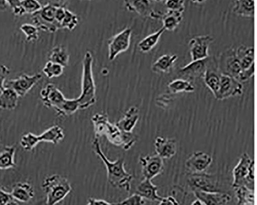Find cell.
<instances>
[{"label": "cell", "mask_w": 257, "mask_h": 205, "mask_svg": "<svg viewBox=\"0 0 257 205\" xmlns=\"http://www.w3.org/2000/svg\"><path fill=\"white\" fill-rule=\"evenodd\" d=\"M91 120L95 137L105 136L113 145L124 150H131L138 140V137L133 132H124L115 124H112L106 114L97 113L93 116Z\"/></svg>", "instance_id": "6da1fadb"}, {"label": "cell", "mask_w": 257, "mask_h": 205, "mask_svg": "<svg viewBox=\"0 0 257 205\" xmlns=\"http://www.w3.org/2000/svg\"><path fill=\"white\" fill-rule=\"evenodd\" d=\"M92 146L94 152L104 164L107 172V179L111 186L131 192L132 182L134 177L125 170L124 160L119 158L112 162L107 158L101 150L98 138L95 136L92 141Z\"/></svg>", "instance_id": "7a4b0ae2"}, {"label": "cell", "mask_w": 257, "mask_h": 205, "mask_svg": "<svg viewBox=\"0 0 257 205\" xmlns=\"http://www.w3.org/2000/svg\"><path fill=\"white\" fill-rule=\"evenodd\" d=\"M93 57L92 53L85 52L82 60L81 92L77 98L79 110L89 108L96 104V86L93 74Z\"/></svg>", "instance_id": "3957f363"}, {"label": "cell", "mask_w": 257, "mask_h": 205, "mask_svg": "<svg viewBox=\"0 0 257 205\" xmlns=\"http://www.w3.org/2000/svg\"><path fill=\"white\" fill-rule=\"evenodd\" d=\"M42 188L46 194L47 205H56L72 191L69 180L57 174L47 176L42 182Z\"/></svg>", "instance_id": "277c9868"}, {"label": "cell", "mask_w": 257, "mask_h": 205, "mask_svg": "<svg viewBox=\"0 0 257 205\" xmlns=\"http://www.w3.org/2000/svg\"><path fill=\"white\" fill-rule=\"evenodd\" d=\"M232 175L233 188L243 186L254 188V162L248 154L245 152L241 155L237 165L233 170Z\"/></svg>", "instance_id": "5b68a950"}, {"label": "cell", "mask_w": 257, "mask_h": 205, "mask_svg": "<svg viewBox=\"0 0 257 205\" xmlns=\"http://www.w3.org/2000/svg\"><path fill=\"white\" fill-rule=\"evenodd\" d=\"M59 3H48L32 15L34 25L39 30L54 33L60 30L55 20V14Z\"/></svg>", "instance_id": "8992f818"}, {"label": "cell", "mask_w": 257, "mask_h": 205, "mask_svg": "<svg viewBox=\"0 0 257 205\" xmlns=\"http://www.w3.org/2000/svg\"><path fill=\"white\" fill-rule=\"evenodd\" d=\"M187 182L191 190L207 192H222L219 188L218 177L216 175L204 173L191 174Z\"/></svg>", "instance_id": "52a82bcc"}, {"label": "cell", "mask_w": 257, "mask_h": 205, "mask_svg": "<svg viewBox=\"0 0 257 205\" xmlns=\"http://www.w3.org/2000/svg\"><path fill=\"white\" fill-rule=\"evenodd\" d=\"M42 78V75L40 73H36L33 75L23 74L17 78L6 81L5 88L14 90L19 97H24Z\"/></svg>", "instance_id": "ba28073f"}, {"label": "cell", "mask_w": 257, "mask_h": 205, "mask_svg": "<svg viewBox=\"0 0 257 205\" xmlns=\"http://www.w3.org/2000/svg\"><path fill=\"white\" fill-rule=\"evenodd\" d=\"M132 32L131 28H125L108 40V58L110 61L114 60L117 56L130 48Z\"/></svg>", "instance_id": "9c48e42d"}, {"label": "cell", "mask_w": 257, "mask_h": 205, "mask_svg": "<svg viewBox=\"0 0 257 205\" xmlns=\"http://www.w3.org/2000/svg\"><path fill=\"white\" fill-rule=\"evenodd\" d=\"M219 68L220 73L229 76L238 80L243 70L235 50L230 48L221 54Z\"/></svg>", "instance_id": "30bf717a"}, {"label": "cell", "mask_w": 257, "mask_h": 205, "mask_svg": "<svg viewBox=\"0 0 257 205\" xmlns=\"http://www.w3.org/2000/svg\"><path fill=\"white\" fill-rule=\"evenodd\" d=\"M139 162L144 178L152 180L162 174L164 170L163 159L157 154L141 156Z\"/></svg>", "instance_id": "8fae6325"}, {"label": "cell", "mask_w": 257, "mask_h": 205, "mask_svg": "<svg viewBox=\"0 0 257 205\" xmlns=\"http://www.w3.org/2000/svg\"><path fill=\"white\" fill-rule=\"evenodd\" d=\"M214 38L209 35L192 38L188 44L192 61L207 58L209 57V48Z\"/></svg>", "instance_id": "7c38bea8"}, {"label": "cell", "mask_w": 257, "mask_h": 205, "mask_svg": "<svg viewBox=\"0 0 257 205\" xmlns=\"http://www.w3.org/2000/svg\"><path fill=\"white\" fill-rule=\"evenodd\" d=\"M41 100L44 106L54 109L57 113L66 100L62 92L52 84H48L40 93Z\"/></svg>", "instance_id": "4fadbf2b"}, {"label": "cell", "mask_w": 257, "mask_h": 205, "mask_svg": "<svg viewBox=\"0 0 257 205\" xmlns=\"http://www.w3.org/2000/svg\"><path fill=\"white\" fill-rule=\"evenodd\" d=\"M220 76V88L216 98L223 100L242 94L243 88L241 82L229 76L221 73Z\"/></svg>", "instance_id": "5bb4252c"}, {"label": "cell", "mask_w": 257, "mask_h": 205, "mask_svg": "<svg viewBox=\"0 0 257 205\" xmlns=\"http://www.w3.org/2000/svg\"><path fill=\"white\" fill-rule=\"evenodd\" d=\"M212 157L207 153L197 152L192 154L185 162L186 168L192 174L202 173L211 165Z\"/></svg>", "instance_id": "9a60e30c"}, {"label": "cell", "mask_w": 257, "mask_h": 205, "mask_svg": "<svg viewBox=\"0 0 257 205\" xmlns=\"http://www.w3.org/2000/svg\"><path fill=\"white\" fill-rule=\"evenodd\" d=\"M155 147L157 154L163 159L171 158L177 152V142L174 138L158 136L155 139Z\"/></svg>", "instance_id": "2e32d148"}, {"label": "cell", "mask_w": 257, "mask_h": 205, "mask_svg": "<svg viewBox=\"0 0 257 205\" xmlns=\"http://www.w3.org/2000/svg\"><path fill=\"white\" fill-rule=\"evenodd\" d=\"M193 192L204 205H225L232 200V197L229 194L223 192L195 191Z\"/></svg>", "instance_id": "e0dca14e"}, {"label": "cell", "mask_w": 257, "mask_h": 205, "mask_svg": "<svg viewBox=\"0 0 257 205\" xmlns=\"http://www.w3.org/2000/svg\"><path fill=\"white\" fill-rule=\"evenodd\" d=\"M139 118V110L136 106H131L125 112L123 118L115 124L121 131L126 133H132L137 126Z\"/></svg>", "instance_id": "ac0fdd59"}, {"label": "cell", "mask_w": 257, "mask_h": 205, "mask_svg": "<svg viewBox=\"0 0 257 205\" xmlns=\"http://www.w3.org/2000/svg\"><path fill=\"white\" fill-rule=\"evenodd\" d=\"M158 186L153 183L152 180L144 178L138 184L135 194L144 199L160 202L163 197L158 194Z\"/></svg>", "instance_id": "d6986e66"}, {"label": "cell", "mask_w": 257, "mask_h": 205, "mask_svg": "<svg viewBox=\"0 0 257 205\" xmlns=\"http://www.w3.org/2000/svg\"><path fill=\"white\" fill-rule=\"evenodd\" d=\"M11 194L15 200L27 203L34 198L35 190L30 184L27 182H19L13 186Z\"/></svg>", "instance_id": "ffe728a7"}, {"label": "cell", "mask_w": 257, "mask_h": 205, "mask_svg": "<svg viewBox=\"0 0 257 205\" xmlns=\"http://www.w3.org/2000/svg\"><path fill=\"white\" fill-rule=\"evenodd\" d=\"M207 58L191 61L190 63L181 68L180 74L183 76L196 78L204 74L206 70Z\"/></svg>", "instance_id": "44dd1931"}, {"label": "cell", "mask_w": 257, "mask_h": 205, "mask_svg": "<svg viewBox=\"0 0 257 205\" xmlns=\"http://www.w3.org/2000/svg\"><path fill=\"white\" fill-rule=\"evenodd\" d=\"M16 148L11 146H0V170H8L16 167L15 156Z\"/></svg>", "instance_id": "7402d4cb"}, {"label": "cell", "mask_w": 257, "mask_h": 205, "mask_svg": "<svg viewBox=\"0 0 257 205\" xmlns=\"http://www.w3.org/2000/svg\"><path fill=\"white\" fill-rule=\"evenodd\" d=\"M178 58L176 54H164L155 62L152 67V71L157 74L168 73L173 68Z\"/></svg>", "instance_id": "603a6c76"}, {"label": "cell", "mask_w": 257, "mask_h": 205, "mask_svg": "<svg viewBox=\"0 0 257 205\" xmlns=\"http://www.w3.org/2000/svg\"><path fill=\"white\" fill-rule=\"evenodd\" d=\"M19 98L14 90L5 88L0 93V109L7 110H15L18 106Z\"/></svg>", "instance_id": "cb8c5ba5"}, {"label": "cell", "mask_w": 257, "mask_h": 205, "mask_svg": "<svg viewBox=\"0 0 257 205\" xmlns=\"http://www.w3.org/2000/svg\"><path fill=\"white\" fill-rule=\"evenodd\" d=\"M153 2L150 1H125L124 6L128 11L136 12L143 16H151Z\"/></svg>", "instance_id": "d4e9b609"}, {"label": "cell", "mask_w": 257, "mask_h": 205, "mask_svg": "<svg viewBox=\"0 0 257 205\" xmlns=\"http://www.w3.org/2000/svg\"><path fill=\"white\" fill-rule=\"evenodd\" d=\"M64 136L63 130L59 126H55L38 136V139L39 142H45L57 145L64 140Z\"/></svg>", "instance_id": "484cf974"}, {"label": "cell", "mask_w": 257, "mask_h": 205, "mask_svg": "<svg viewBox=\"0 0 257 205\" xmlns=\"http://www.w3.org/2000/svg\"><path fill=\"white\" fill-rule=\"evenodd\" d=\"M49 61L58 64L64 68L69 64L70 54L67 48L62 46H58L53 48L49 54Z\"/></svg>", "instance_id": "4316f807"}, {"label": "cell", "mask_w": 257, "mask_h": 205, "mask_svg": "<svg viewBox=\"0 0 257 205\" xmlns=\"http://www.w3.org/2000/svg\"><path fill=\"white\" fill-rule=\"evenodd\" d=\"M242 69L245 70L254 66V48L241 46L235 50Z\"/></svg>", "instance_id": "83f0119b"}, {"label": "cell", "mask_w": 257, "mask_h": 205, "mask_svg": "<svg viewBox=\"0 0 257 205\" xmlns=\"http://www.w3.org/2000/svg\"><path fill=\"white\" fill-rule=\"evenodd\" d=\"M165 30V29L162 28L142 40L138 44L140 50L143 53L151 52L157 45Z\"/></svg>", "instance_id": "f1b7e54d"}, {"label": "cell", "mask_w": 257, "mask_h": 205, "mask_svg": "<svg viewBox=\"0 0 257 205\" xmlns=\"http://www.w3.org/2000/svg\"><path fill=\"white\" fill-rule=\"evenodd\" d=\"M237 205H254V190L246 186L233 188Z\"/></svg>", "instance_id": "f546056e"}, {"label": "cell", "mask_w": 257, "mask_h": 205, "mask_svg": "<svg viewBox=\"0 0 257 205\" xmlns=\"http://www.w3.org/2000/svg\"><path fill=\"white\" fill-rule=\"evenodd\" d=\"M163 28L168 31H175L183 20L182 13L167 10L162 16Z\"/></svg>", "instance_id": "4dcf8cb0"}, {"label": "cell", "mask_w": 257, "mask_h": 205, "mask_svg": "<svg viewBox=\"0 0 257 205\" xmlns=\"http://www.w3.org/2000/svg\"><path fill=\"white\" fill-rule=\"evenodd\" d=\"M220 72L207 69L204 74V80L206 86L216 98L219 92L220 83Z\"/></svg>", "instance_id": "1f68e13d"}, {"label": "cell", "mask_w": 257, "mask_h": 205, "mask_svg": "<svg viewBox=\"0 0 257 205\" xmlns=\"http://www.w3.org/2000/svg\"><path fill=\"white\" fill-rule=\"evenodd\" d=\"M232 12L235 14L243 17L253 18L254 16V2L239 0L234 2Z\"/></svg>", "instance_id": "d6a6232c"}, {"label": "cell", "mask_w": 257, "mask_h": 205, "mask_svg": "<svg viewBox=\"0 0 257 205\" xmlns=\"http://www.w3.org/2000/svg\"><path fill=\"white\" fill-rule=\"evenodd\" d=\"M168 88L170 92L174 94L192 92L195 90V86L189 80L183 78H177L170 82Z\"/></svg>", "instance_id": "836d02e7"}, {"label": "cell", "mask_w": 257, "mask_h": 205, "mask_svg": "<svg viewBox=\"0 0 257 205\" xmlns=\"http://www.w3.org/2000/svg\"><path fill=\"white\" fill-rule=\"evenodd\" d=\"M79 110L77 98L67 99L64 101L57 114L61 116H70Z\"/></svg>", "instance_id": "e575fe53"}, {"label": "cell", "mask_w": 257, "mask_h": 205, "mask_svg": "<svg viewBox=\"0 0 257 205\" xmlns=\"http://www.w3.org/2000/svg\"><path fill=\"white\" fill-rule=\"evenodd\" d=\"M79 22V18L78 16L67 8L65 16L61 24V29L73 30L77 27Z\"/></svg>", "instance_id": "d590c367"}, {"label": "cell", "mask_w": 257, "mask_h": 205, "mask_svg": "<svg viewBox=\"0 0 257 205\" xmlns=\"http://www.w3.org/2000/svg\"><path fill=\"white\" fill-rule=\"evenodd\" d=\"M39 143L38 136L29 132L21 136L20 140V144L26 151H32Z\"/></svg>", "instance_id": "8d00e7d4"}, {"label": "cell", "mask_w": 257, "mask_h": 205, "mask_svg": "<svg viewBox=\"0 0 257 205\" xmlns=\"http://www.w3.org/2000/svg\"><path fill=\"white\" fill-rule=\"evenodd\" d=\"M63 66L49 60L42 70L43 73L49 78L59 77L63 74Z\"/></svg>", "instance_id": "74e56055"}, {"label": "cell", "mask_w": 257, "mask_h": 205, "mask_svg": "<svg viewBox=\"0 0 257 205\" xmlns=\"http://www.w3.org/2000/svg\"><path fill=\"white\" fill-rule=\"evenodd\" d=\"M20 30L25 34L28 42L36 40L39 38V29L34 24H23Z\"/></svg>", "instance_id": "f35d334b"}, {"label": "cell", "mask_w": 257, "mask_h": 205, "mask_svg": "<svg viewBox=\"0 0 257 205\" xmlns=\"http://www.w3.org/2000/svg\"><path fill=\"white\" fill-rule=\"evenodd\" d=\"M21 6L23 7L26 14H31L32 15L40 10L42 6L37 1L33 0H25L20 1Z\"/></svg>", "instance_id": "ab89813d"}, {"label": "cell", "mask_w": 257, "mask_h": 205, "mask_svg": "<svg viewBox=\"0 0 257 205\" xmlns=\"http://www.w3.org/2000/svg\"><path fill=\"white\" fill-rule=\"evenodd\" d=\"M144 199L139 195L134 194L122 201L116 203L117 205H145Z\"/></svg>", "instance_id": "60d3db41"}, {"label": "cell", "mask_w": 257, "mask_h": 205, "mask_svg": "<svg viewBox=\"0 0 257 205\" xmlns=\"http://www.w3.org/2000/svg\"><path fill=\"white\" fill-rule=\"evenodd\" d=\"M165 6L167 10H171L183 14L185 9L184 1H167Z\"/></svg>", "instance_id": "b9f144b4"}, {"label": "cell", "mask_w": 257, "mask_h": 205, "mask_svg": "<svg viewBox=\"0 0 257 205\" xmlns=\"http://www.w3.org/2000/svg\"><path fill=\"white\" fill-rule=\"evenodd\" d=\"M10 7L12 10L13 14L18 16H21L26 14L25 12L20 4V1H9Z\"/></svg>", "instance_id": "7bdbcfd3"}, {"label": "cell", "mask_w": 257, "mask_h": 205, "mask_svg": "<svg viewBox=\"0 0 257 205\" xmlns=\"http://www.w3.org/2000/svg\"><path fill=\"white\" fill-rule=\"evenodd\" d=\"M10 74V68L5 65H0V90L5 88L7 78Z\"/></svg>", "instance_id": "ee69618b"}, {"label": "cell", "mask_w": 257, "mask_h": 205, "mask_svg": "<svg viewBox=\"0 0 257 205\" xmlns=\"http://www.w3.org/2000/svg\"><path fill=\"white\" fill-rule=\"evenodd\" d=\"M13 200L11 193L7 192L3 188L0 189V205H7Z\"/></svg>", "instance_id": "f6af8a7d"}, {"label": "cell", "mask_w": 257, "mask_h": 205, "mask_svg": "<svg viewBox=\"0 0 257 205\" xmlns=\"http://www.w3.org/2000/svg\"><path fill=\"white\" fill-rule=\"evenodd\" d=\"M86 205H117L116 203H111L101 199L89 198Z\"/></svg>", "instance_id": "bcb514c9"}, {"label": "cell", "mask_w": 257, "mask_h": 205, "mask_svg": "<svg viewBox=\"0 0 257 205\" xmlns=\"http://www.w3.org/2000/svg\"><path fill=\"white\" fill-rule=\"evenodd\" d=\"M159 205H179L177 200L173 196L163 198Z\"/></svg>", "instance_id": "7dc6e473"}, {"label": "cell", "mask_w": 257, "mask_h": 205, "mask_svg": "<svg viewBox=\"0 0 257 205\" xmlns=\"http://www.w3.org/2000/svg\"><path fill=\"white\" fill-rule=\"evenodd\" d=\"M10 7L9 2L0 1V12L6 10Z\"/></svg>", "instance_id": "c3c4849f"}, {"label": "cell", "mask_w": 257, "mask_h": 205, "mask_svg": "<svg viewBox=\"0 0 257 205\" xmlns=\"http://www.w3.org/2000/svg\"><path fill=\"white\" fill-rule=\"evenodd\" d=\"M190 205H204L199 200L197 199L193 201Z\"/></svg>", "instance_id": "681fc988"}, {"label": "cell", "mask_w": 257, "mask_h": 205, "mask_svg": "<svg viewBox=\"0 0 257 205\" xmlns=\"http://www.w3.org/2000/svg\"><path fill=\"white\" fill-rule=\"evenodd\" d=\"M7 205H19L18 202L15 199L10 202Z\"/></svg>", "instance_id": "f907efd6"}, {"label": "cell", "mask_w": 257, "mask_h": 205, "mask_svg": "<svg viewBox=\"0 0 257 205\" xmlns=\"http://www.w3.org/2000/svg\"><path fill=\"white\" fill-rule=\"evenodd\" d=\"M2 188H3L1 186H0V189H1Z\"/></svg>", "instance_id": "816d5d0a"}, {"label": "cell", "mask_w": 257, "mask_h": 205, "mask_svg": "<svg viewBox=\"0 0 257 205\" xmlns=\"http://www.w3.org/2000/svg\"><path fill=\"white\" fill-rule=\"evenodd\" d=\"M0 141H1V138H0Z\"/></svg>", "instance_id": "f5cc1de1"}]
</instances>
